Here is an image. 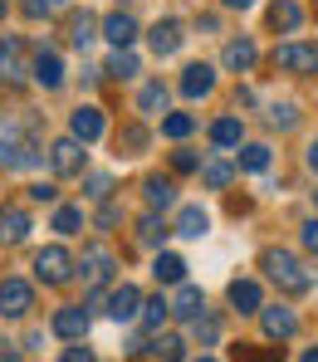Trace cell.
I'll use <instances>...</instances> for the list:
<instances>
[{"label":"cell","instance_id":"cell-10","mask_svg":"<svg viewBox=\"0 0 318 362\" xmlns=\"http://www.w3.org/2000/svg\"><path fill=\"white\" fill-rule=\"evenodd\" d=\"M182 40H187V35H182V25H177V20H157V25L147 30V45H152V54H157V59L177 54V49H182Z\"/></svg>","mask_w":318,"mask_h":362},{"label":"cell","instance_id":"cell-44","mask_svg":"<svg viewBox=\"0 0 318 362\" xmlns=\"http://www.w3.org/2000/svg\"><path fill=\"white\" fill-rule=\"evenodd\" d=\"M113 226H118V206H103L98 211V230H113Z\"/></svg>","mask_w":318,"mask_h":362},{"label":"cell","instance_id":"cell-26","mask_svg":"<svg viewBox=\"0 0 318 362\" xmlns=\"http://www.w3.org/2000/svg\"><path fill=\"white\" fill-rule=\"evenodd\" d=\"M299 20H304V10H299L294 0H279V5L269 10V30H284V35L299 30Z\"/></svg>","mask_w":318,"mask_h":362},{"label":"cell","instance_id":"cell-20","mask_svg":"<svg viewBox=\"0 0 318 362\" xmlns=\"http://www.w3.org/2000/svg\"><path fill=\"white\" fill-rule=\"evenodd\" d=\"M230 303H235V313H259L264 308V294H259L254 279H235L230 284Z\"/></svg>","mask_w":318,"mask_h":362},{"label":"cell","instance_id":"cell-35","mask_svg":"<svg viewBox=\"0 0 318 362\" xmlns=\"http://www.w3.org/2000/svg\"><path fill=\"white\" fill-rule=\"evenodd\" d=\"M142 147H147V132H142V127H137V122H132V127H123V132H118V152H127V157H137V152H142Z\"/></svg>","mask_w":318,"mask_h":362},{"label":"cell","instance_id":"cell-1","mask_svg":"<svg viewBox=\"0 0 318 362\" xmlns=\"http://www.w3.org/2000/svg\"><path fill=\"white\" fill-rule=\"evenodd\" d=\"M259 264H264V274H269L284 294H309V289H314V274L304 269V259H299L294 250H264Z\"/></svg>","mask_w":318,"mask_h":362},{"label":"cell","instance_id":"cell-19","mask_svg":"<svg viewBox=\"0 0 318 362\" xmlns=\"http://www.w3.org/2000/svg\"><path fill=\"white\" fill-rule=\"evenodd\" d=\"M142 196H147L152 211H167V206L177 201V181H172V177H147V181H142Z\"/></svg>","mask_w":318,"mask_h":362},{"label":"cell","instance_id":"cell-30","mask_svg":"<svg viewBox=\"0 0 318 362\" xmlns=\"http://www.w3.org/2000/svg\"><path fill=\"white\" fill-rule=\"evenodd\" d=\"M137 113H167V83H142Z\"/></svg>","mask_w":318,"mask_h":362},{"label":"cell","instance_id":"cell-37","mask_svg":"<svg viewBox=\"0 0 318 362\" xmlns=\"http://www.w3.org/2000/svg\"><path fill=\"white\" fill-rule=\"evenodd\" d=\"M240 167H245V172H264V167H269V147L250 142V147L240 152Z\"/></svg>","mask_w":318,"mask_h":362},{"label":"cell","instance_id":"cell-8","mask_svg":"<svg viewBox=\"0 0 318 362\" xmlns=\"http://www.w3.org/2000/svg\"><path fill=\"white\" fill-rule=\"evenodd\" d=\"M88 323H93V313L83 308V303H69L54 313V333H59L64 343H83L88 338Z\"/></svg>","mask_w":318,"mask_h":362},{"label":"cell","instance_id":"cell-9","mask_svg":"<svg viewBox=\"0 0 318 362\" xmlns=\"http://www.w3.org/2000/svg\"><path fill=\"white\" fill-rule=\"evenodd\" d=\"M259 323H264V333H269L274 343H289V338L299 333V318H294V308H284V303H264V308H259Z\"/></svg>","mask_w":318,"mask_h":362},{"label":"cell","instance_id":"cell-53","mask_svg":"<svg viewBox=\"0 0 318 362\" xmlns=\"http://www.w3.org/2000/svg\"><path fill=\"white\" fill-rule=\"evenodd\" d=\"M314 201H318V191H314Z\"/></svg>","mask_w":318,"mask_h":362},{"label":"cell","instance_id":"cell-2","mask_svg":"<svg viewBox=\"0 0 318 362\" xmlns=\"http://www.w3.org/2000/svg\"><path fill=\"white\" fill-rule=\"evenodd\" d=\"M73 269H78V259H73L64 245H49V250L35 255V279H40V284H69Z\"/></svg>","mask_w":318,"mask_h":362},{"label":"cell","instance_id":"cell-21","mask_svg":"<svg viewBox=\"0 0 318 362\" xmlns=\"http://www.w3.org/2000/svg\"><path fill=\"white\" fill-rule=\"evenodd\" d=\"M211 230V216L201 211V206H182L177 211V235H187V240H201Z\"/></svg>","mask_w":318,"mask_h":362},{"label":"cell","instance_id":"cell-52","mask_svg":"<svg viewBox=\"0 0 318 362\" xmlns=\"http://www.w3.org/2000/svg\"><path fill=\"white\" fill-rule=\"evenodd\" d=\"M264 362H279V358H264Z\"/></svg>","mask_w":318,"mask_h":362},{"label":"cell","instance_id":"cell-6","mask_svg":"<svg viewBox=\"0 0 318 362\" xmlns=\"http://www.w3.org/2000/svg\"><path fill=\"white\" fill-rule=\"evenodd\" d=\"M83 147H88V142H78L73 132L59 137V142L49 147V167H54V177H83V157H88Z\"/></svg>","mask_w":318,"mask_h":362},{"label":"cell","instance_id":"cell-46","mask_svg":"<svg viewBox=\"0 0 318 362\" xmlns=\"http://www.w3.org/2000/svg\"><path fill=\"white\" fill-rule=\"evenodd\" d=\"M0 362H20V348L15 343H0Z\"/></svg>","mask_w":318,"mask_h":362},{"label":"cell","instance_id":"cell-3","mask_svg":"<svg viewBox=\"0 0 318 362\" xmlns=\"http://www.w3.org/2000/svg\"><path fill=\"white\" fill-rule=\"evenodd\" d=\"M269 64L284 69V74H318V45L289 40V45H279V49L269 54Z\"/></svg>","mask_w":318,"mask_h":362},{"label":"cell","instance_id":"cell-22","mask_svg":"<svg viewBox=\"0 0 318 362\" xmlns=\"http://www.w3.org/2000/svg\"><path fill=\"white\" fill-rule=\"evenodd\" d=\"M167 318H172V299H142V313H137L142 333H162Z\"/></svg>","mask_w":318,"mask_h":362},{"label":"cell","instance_id":"cell-50","mask_svg":"<svg viewBox=\"0 0 318 362\" xmlns=\"http://www.w3.org/2000/svg\"><path fill=\"white\" fill-rule=\"evenodd\" d=\"M196 362H216V358H196Z\"/></svg>","mask_w":318,"mask_h":362},{"label":"cell","instance_id":"cell-27","mask_svg":"<svg viewBox=\"0 0 318 362\" xmlns=\"http://www.w3.org/2000/svg\"><path fill=\"white\" fill-rule=\"evenodd\" d=\"M69 40H73V49H88V45L98 40V20H93L88 10H78V15H73V30H69Z\"/></svg>","mask_w":318,"mask_h":362},{"label":"cell","instance_id":"cell-14","mask_svg":"<svg viewBox=\"0 0 318 362\" xmlns=\"http://www.w3.org/2000/svg\"><path fill=\"white\" fill-rule=\"evenodd\" d=\"M142 313V294L132 289V284H118L113 294H108V318H118V323H132Z\"/></svg>","mask_w":318,"mask_h":362},{"label":"cell","instance_id":"cell-24","mask_svg":"<svg viewBox=\"0 0 318 362\" xmlns=\"http://www.w3.org/2000/svg\"><path fill=\"white\" fill-rule=\"evenodd\" d=\"M259 59V49H254V40H230L225 45V69H235V74H245L250 64Z\"/></svg>","mask_w":318,"mask_h":362},{"label":"cell","instance_id":"cell-33","mask_svg":"<svg viewBox=\"0 0 318 362\" xmlns=\"http://www.w3.org/2000/svg\"><path fill=\"white\" fill-rule=\"evenodd\" d=\"M191 127H196V118H191V113H167V118H162V132H167L172 142L191 137Z\"/></svg>","mask_w":318,"mask_h":362},{"label":"cell","instance_id":"cell-12","mask_svg":"<svg viewBox=\"0 0 318 362\" xmlns=\"http://www.w3.org/2000/svg\"><path fill=\"white\" fill-rule=\"evenodd\" d=\"M35 162H40V152H35L20 132L5 127V137H0V167H35Z\"/></svg>","mask_w":318,"mask_h":362},{"label":"cell","instance_id":"cell-11","mask_svg":"<svg viewBox=\"0 0 318 362\" xmlns=\"http://www.w3.org/2000/svg\"><path fill=\"white\" fill-rule=\"evenodd\" d=\"M69 132H73L78 142H98V137H103V113H98L93 103H78V108L69 113Z\"/></svg>","mask_w":318,"mask_h":362},{"label":"cell","instance_id":"cell-18","mask_svg":"<svg viewBox=\"0 0 318 362\" xmlns=\"http://www.w3.org/2000/svg\"><path fill=\"white\" fill-rule=\"evenodd\" d=\"M103 40H113L118 49H132V40H137V20L123 15V10H118V15H108V20H103Z\"/></svg>","mask_w":318,"mask_h":362},{"label":"cell","instance_id":"cell-39","mask_svg":"<svg viewBox=\"0 0 318 362\" xmlns=\"http://www.w3.org/2000/svg\"><path fill=\"white\" fill-rule=\"evenodd\" d=\"M64 0H25V15L30 20H49V15H59Z\"/></svg>","mask_w":318,"mask_h":362},{"label":"cell","instance_id":"cell-13","mask_svg":"<svg viewBox=\"0 0 318 362\" xmlns=\"http://www.w3.org/2000/svg\"><path fill=\"white\" fill-rule=\"evenodd\" d=\"M30 235V211L25 206H0V245H20Z\"/></svg>","mask_w":318,"mask_h":362},{"label":"cell","instance_id":"cell-48","mask_svg":"<svg viewBox=\"0 0 318 362\" xmlns=\"http://www.w3.org/2000/svg\"><path fill=\"white\" fill-rule=\"evenodd\" d=\"M309 167H314V172H318V142H314V147H309Z\"/></svg>","mask_w":318,"mask_h":362},{"label":"cell","instance_id":"cell-43","mask_svg":"<svg viewBox=\"0 0 318 362\" xmlns=\"http://www.w3.org/2000/svg\"><path fill=\"white\" fill-rule=\"evenodd\" d=\"M299 240H304L309 255H318V221H304V235H299Z\"/></svg>","mask_w":318,"mask_h":362},{"label":"cell","instance_id":"cell-23","mask_svg":"<svg viewBox=\"0 0 318 362\" xmlns=\"http://www.w3.org/2000/svg\"><path fill=\"white\" fill-rule=\"evenodd\" d=\"M152 274H157L162 284H182V279H187V259L172 255V250H162V255L152 259Z\"/></svg>","mask_w":318,"mask_h":362},{"label":"cell","instance_id":"cell-5","mask_svg":"<svg viewBox=\"0 0 318 362\" xmlns=\"http://www.w3.org/2000/svg\"><path fill=\"white\" fill-rule=\"evenodd\" d=\"M113 269H118V259H113V250H103V245H88L83 259H78V274H83L88 289H103V284L113 279Z\"/></svg>","mask_w":318,"mask_h":362},{"label":"cell","instance_id":"cell-25","mask_svg":"<svg viewBox=\"0 0 318 362\" xmlns=\"http://www.w3.org/2000/svg\"><path fill=\"white\" fill-rule=\"evenodd\" d=\"M162 240H167V226H162V216H157V211H147V216L137 221V245H147V250H157Z\"/></svg>","mask_w":318,"mask_h":362},{"label":"cell","instance_id":"cell-4","mask_svg":"<svg viewBox=\"0 0 318 362\" xmlns=\"http://www.w3.org/2000/svg\"><path fill=\"white\" fill-rule=\"evenodd\" d=\"M0 78L5 83H30L35 78V59H25V45L15 35L0 40Z\"/></svg>","mask_w":318,"mask_h":362},{"label":"cell","instance_id":"cell-29","mask_svg":"<svg viewBox=\"0 0 318 362\" xmlns=\"http://www.w3.org/2000/svg\"><path fill=\"white\" fill-rule=\"evenodd\" d=\"M152 353H157V362H187V343H182L177 333H157Z\"/></svg>","mask_w":318,"mask_h":362},{"label":"cell","instance_id":"cell-31","mask_svg":"<svg viewBox=\"0 0 318 362\" xmlns=\"http://www.w3.org/2000/svg\"><path fill=\"white\" fill-rule=\"evenodd\" d=\"M201 177H206L211 191H225V186L235 181V167H230V162H206V167H201Z\"/></svg>","mask_w":318,"mask_h":362},{"label":"cell","instance_id":"cell-51","mask_svg":"<svg viewBox=\"0 0 318 362\" xmlns=\"http://www.w3.org/2000/svg\"><path fill=\"white\" fill-rule=\"evenodd\" d=\"M0 15H5V0H0Z\"/></svg>","mask_w":318,"mask_h":362},{"label":"cell","instance_id":"cell-40","mask_svg":"<svg viewBox=\"0 0 318 362\" xmlns=\"http://www.w3.org/2000/svg\"><path fill=\"white\" fill-rule=\"evenodd\" d=\"M269 122H274V127H294V122H299V103H274V108H269Z\"/></svg>","mask_w":318,"mask_h":362},{"label":"cell","instance_id":"cell-34","mask_svg":"<svg viewBox=\"0 0 318 362\" xmlns=\"http://www.w3.org/2000/svg\"><path fill=\"white\" fill-rule=\"evenodd\" d=\"M78 226H83V211L78 206H59L54 211V230L59 235H78Z\"/></svg>","mask_w":318,"mask_h":362},{"label":"cell","instance_id":"cell-32","mask_svg":"<svg viewBox=\"0 0 318 362\" xmlns=\"http://www.w3.org/2000/svg\"><path fill=\"white\" fill-rule=\"evenodd\" d=\"M108 78H137V54L132 49H118L108 59Z\"/></svg>","mask_w":318,"mask_h":362},{"label":"cell","instance_id":"cell-7","mask_svg":"<svg viewBox=\"0 0 318 362\" xmlns=\"http://www.w3.org/2000/svg\"><path fill=\"white\" fill-rule=\"evenodd\" d=\"M30 308H35V284L30 279H15V274L0 279V313L5 318H25Z\"/></svg>","mask_w":318,"mask_h":362},{"label":"cell","instance_id":"cell-41","mask_svg":"<svg viewBox=\"0 0 318 362\" xmlns=\"http://www.w3.org/2000/svg\"><path fill=\"white\" fill-rule=\"evenodd\" d=\"M30 201H40V206H54V201H59V186H54V181H35V186H30Z\"/></svg>","mask_w":318,"mask_h":362},{"label":"cell","instance_id":"cell-28","mask_svg":"<svg viewBox=\"0 0 318 362\" xmlns=\"http://www.w3.org/2000/svg\"><path fill=\"white\" fill-rule=\"evenodd\" d=\"M211 142H216L220 152L240 147V118H216V127H211Z\"/></svg>","mask_w":318,"mask_h":362},{"label":"cell","instance_id":"cell-16","mask_svg":"<svg viewBox=\"0 0 318 362\" xmlns=\"http://www.w3.org/2000/svg\"><path fill=\"white\" fill-rule=\"evenodd\" d=\"M211 88H216V69L211 64H187L182 69V93L187 98H206Z\"/></svg>","mask_w":318,"mask_h":362},{"label":"cell","instance_id":"cell-45","mask_svg":"<svg viewBox=\"0 0 318 362\" xmlns=\"http://www.w3.org/2000/svg\"><path fill=\"white\" fill-rule=\"evenodd\" d=\"M59 362H93V353H88V348H78V343H73V348H64V358Z\"/></svg>","mask_w":318,"mask_h":362},{"label":"cell","instance_id":"cell-42","mask_svg":"<svg viewBox=\"0 0 318 362\" xmlns=\"http://www.w3.org/2000/svg\"><path fill=\"white\" fill-rule=\"evenodd\" d=\"M172 167L187 177V172H201V157H196V152H172Z\"/></svg>","mask_w":318,"mask_h":362},{"label":"cell","instance_id":"cell-47","mask_svg":"<svg viewBox=\"0 0 318 362\" xmlns=\"http://www.w3.org/2000/svg\"><path fill=\"white\" fill-rule=\"evenodd\" d=\"M220 5H225V10H250L254 0H220Z\"/></svg>","mask_w":318,"mask_h":362},{"label":"cell","instance_id":"cell-38","mask_svg":"<svg viewBox=\"0 0 318 362\" xmlns=\"http://www.w3.org/2000/svg\"><path fill=\"white\" fill-rule=\"evenodd\" d=\"M196 338L211 348V343L220 338V318H216V313H201V318H196Z\"/></svg>","mask_w":318,"mask_h":362},{"label":"cell","instance_id":"cell-17","mask_svg":"<svg viewBox=\"0 0 318 362\" xmlns=\"http://www.w3.org/2000/svg\"><path fill=\"white\" fill-rule=\"evenodd\" d=\"M35 83H45V88H59L64 83V59L54 49H35Z\"/></svg>","mask_w":318,"mask_h":362},{"label":"cell","instance_id":"cell-36","mask_svg":"<svg viewBox=\"0 0 318 362\" xmlns=\"http://www.w3.org/2000/svg\"><path fill=\"white\" fill-rule=\"evenodd\" d=\"M108 191H113V177H108V172H88V177H83V196L108 201Z\"/></svg>","mask_w":318,"mask_h":362},{"label":"cell","instance_id":"cell-15","mask_svg":"<svg viewBox=\"0 0 318 362\" xmlns=\"http://www.w3.org/2000/svg\"><path fill=\"white\" fill-rule=\"evenodd\" d=\"M201 313H206V294H201L196 284H187V279H182V284H177V299H172V318H187V323H196Z\"/></svg>","mask_w":318,"mask_h":362},{"label":"cell","instance_id":"cell-49","mask_svg":"<svg viewBox=\"0 0 318 362\" xmlns=\"http://www.w3.org/2000/svg\"><path fill=\"white\" fill-rule=\"evenodd\" d=\"M304 362H318V348H309V353H304Z\"/></svg>","mask_w":318,"mask_h":362}]
</instances>
